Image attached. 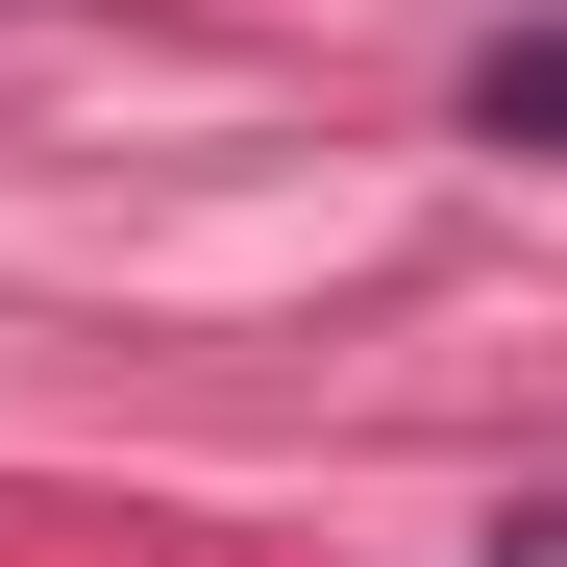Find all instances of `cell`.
Wrapping results in <instances>:
<instances>
[{"label": "cell", "mask_w": 567, "mask_h": 567, "mask_svg": "<svg viewBox=\"0 0 567 567\" xmlns=\"http://www.w3.org/2000/svg\"><path fill=\"white\" fill-rule=\"evenodd\" d=\"M468 148H543L567 173V25H494V50H468Z\"/></svg>", "instance_id": "6da1fadb"}]
</instances>
